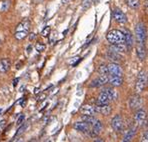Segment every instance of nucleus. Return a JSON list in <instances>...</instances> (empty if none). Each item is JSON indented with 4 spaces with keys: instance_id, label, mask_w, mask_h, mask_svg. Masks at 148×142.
Returning a JSON list of instances; mask_svg holds the SVG:
<instances>
[{
    "instance_id": "nucleus-1",
    "label": "nucleus",
    "mask_w": 148,
    "mask_h": 142,
    "mask_svg": "<svg viewBox=\"0 0 148 142\" xmlns=\"http://www.w3.org/2000/svg\"><path fill=\"white\" fill-rule=\"evenodd\" d=\"M106 38H107L108 42L111 43V44L125 43V36H124L123 31H121V30H110L106 35Z\"/></svg>"
},
{
    "instance_id": "nucleus-2",
    "label": "nucleus",
    "mask_w": 148,
    "mask_h": 142,
    "mask_svg": "<svg viewBox=\"0 0 148 142\" xmlns=\"http://www.w3.org/2000/svg\"><path fill=\"white\" fill-rule=\"evenodd\" d=\"M136 32V38L138 40V43L140 44H145L147 38V31H146V26L143 23H138L135 28Z\"/></svg>"
},
{
    "instance_id": "nucleus-3",
    "label": "nucleus",
    "mask_w": 148,
    "mask_h": 142,
    "mask_svg": "<svg viewBox=\"0 0 148 142\" xmlns=\"http://www.w3.org/2000/svg\"><path fill=\"white\" fill-rule=\"evenodd\" d=\"M147 86V73L146 71H140L137 76L135 89L137 92H142Z\"/></svg>"
},
{
    "instance_id": "nucleus-4",
    "label": "nucleus",
    "mask_w": 148,
    "mask_h": 142,
    "mask_svg": "<svg viewBox=\"0 0 148 142\" xmlns=\"http://www.w3.org/2000/svg\"><path fill=\"white\" fill-rule=\"evenodd\" d=\"M111 126L114 129V131L116 132H121L123 130V119L120 115H115L112 118V121H111Z\"/></svg>"
},
{
    "instance_id": "nucleus-5",
    "label": "nucleus",
    "mask_w": 148,
    "mask_h": 142,
    "mask_svg": "<svg viewBox=\"0 0 148 142\" xmlns=\"http://www.w3.org/2000/svg\"><path fill=\"white\" fill-rule=\"evenodd\" d=\"M129 106L133 110H137L142 106V98L138 94H134L129 99Z\"/></svg>"
},
{
    "instance_id": "nucleus-6",
    "label": "nucleus",
    "mask_w": 148,
    "mask_h": 142,
    "mask_svg": "<svg viewBox=\"0 0 148 142\" xmlns=\"http://www.w3.org/2000/svg\"><path fill=\"white\" fill-rule=\"evenodd\" d=\"M134 119L139 125H142L143 123H146V119H147V114L146 111L143 110V109L139 108L136 110L135 115H134Z\"/></svg>"
},
{
    "instance_id": "nucleus-7",
    "label": "nucleus",
    "mask_w": 148,
    "mask_h": 142,
    "mask_svg": "<svg viewBox=\"0 0 148 142\" xmlns=\"http://www.w3.org/2000/svg\"><path fill=\"white\" fill-rule=\"evenodd\" d=\"M113 18L115 21L120 24H125L127 22V17L120 9H114L113 10Z\"/></svg>"
},
{
    "instance_id": "nucleus-8",
    "label": "nucleus",
    "mask_w": 148,
    "mask_h": 142,
    "mask_svg": "<svg viewBox=\"0 0 148 142\" xmlns=\"http://www.w3.org/2000/svg\"><path fill=\"white\" fill-rule=\"evenodd\" d=\"M74 129L80 131V132H83V133H86V134H89L90 133V125L87 124L86 122L82 121V122H75L73 125Z\"/></svg>"
},
{
    "instance_id": "nucleus-9",
    "label": "nucleus",
    "mask_w": 148,
    "mask_h": 142,
    "mask_svg": "<svg viewBox=\"0 0 148 142\" xmlns=\"http://www.w3.org/2000/svg\"><path fill=\"white\" fill-rule=\"evenodd\" d=\"M107 68H108V73H109V74H112V75L122 76V74H123L122 69H121V67L119 66L117 63H115V62L110 63V64L107 66Z\"/></svg>"
},
{
    "instance_id": "nucleus-10",
    "label": "nucleus",
    "mask_w": 148,
    "mask_h": 142,
    "mask_svg": "<svg viewBox=\"0 0 148 142\" xmlns=\"http://www.w3.org/2000/svg\"><path fill=\"white\" fill-rule=\"evenodd\" d=\"M109 51L116 52V53H124L127 51V45L125 43H116L111 44L109 46Z\"/></svg>"
},
{
    "instance_id": "nucleus-11",
    "label": "nucleus",
    "mask_w": 148,
    "mask_h": 142,
    "mask_svg": "<svg viewBox=\"0 0 148 142\" xmlns=\"http://www.w3.org/2000/svg\"><path fill=\"white\" fill-rule=\"evenodd\" d=\"M108 83V75H100L98 78L94 79L91 82L90 86L91 87H100L103 86L104 84Z\"/></svg>"
},
{
    "instance_id": "nucleus-12",
    "label": "nucleus",
    "mask_w": 148,
    "mask_h": 142,
    "mask_svg": "<svg viewBox=\"0 0 148 142\" xmlns=\"http://www.w3.org/2000/svg\"><path fill=\"white\" fill-rule=\"evenodd\" d=\"M122 82H123L122 76L108 74V83H110L112 86H120L122 84Z\"/></svg>"
},
{
    "instance_id": "nucleus-13",
    "label": "nucleus",
    "mask_w": 148,
    "mask_h": 142,
    "mask_svg": "<svg viewBox=\"0 0 148 142\" xmlns=\"http://www.w3.org/2000/svg\"><path fill=\"white\" fill-rule=\"evenodd\" d=\"M80 113H82L83 115H94L96 114V110L94 106L85 104L80 108Z\"/></svg>"
},
{
    "instance_id": "nucleus-14",
    "label": "nucleus",
    "mask_w": 148,
    "mask_h": 142,
    "mask_svg": "<svg viewBox=\"0 0 148 142\" xmlns=\"http://www.w3.org/2000/svg\"><path fill=\"white\" fill-rule=\"evenodd\" d=\"M11 62L8 58H3L0 60V73H6L10 69Z\"/></svg>"
},
{
    "instance_id": "nucleus-15",
    "label": "nucleus",
    "mask_w": 148,
    "mask_h": 142,
    "mask_svg": "<svg viewBox=\"0 0 148 142\" xmlns=\"http://www.w3.org/2000/svg\"><path fill=\"white\" fill-rule=\"evenodd\" d=\"M95 107V110L96 113H101L103 115H108L111 112V107L109 104H104V105H96Z\"/></svg>"
},
{
    "instance_id": "nucleus-16",
    "label": "nucleus",
    "mask_w": 148,
    "mask_h": 142,
    "mask_svg": "<svg viewBox=\"0 0 148 142\" xmlns=\"http://www.w3.org/2000/svg\"><path fill=\"white\" fill-rule=\"evenodd\" d=\"M136 54H137V57L140 60H144L146 58V49H145L144 44L138 43L136 48Z\"/></svg>"
},
{
    "instance_id": "nucleus-17",
    "label": "nucleus",
    "mask_w": 148,
    "mask_h": 142,
    "mask_svg": "<svg viewBox=\"0 0 148 142\" xmlns=\"http://www.w3.org/2000/svg\"><path fill=\"white\" fill-rule=\"evenodd\" d=\"M109 103H110L109 97H108L105 92L102 91L96 100V105H104V104H109Z\"/></svg>"
},
{
    "instance_id": "nucleus-18",
    "label": "nucleus",
    "mask_w": 148,
    "mask_h": 142,
    "mask_svg": "<svg viewBox=\"0 0 148 142\" xmlns=\"http://www.w3.org/2000/svg\"><path fill=\"white\" fill-rule=\"evenodd\" d=\"M30 28V20L29 19H24L17 25L16 31H28Z\"/></svg>"
},
{
    "instance_id": "nucleus-19",
    "label": "nucleus",
    "mask_w": 148,
    "mask_h": 142,
    "mask_svg": "<svg viewBox=\"0 0 148 142\" xmlns=\"http://www.w3.org/2000/svg\"><path fill=\"white\" fill-rule=\"evenodd\" d=\"M135 133H136V127H131V128H129L127 132H126L125 136H124L123 141H124V142H127V141L129 142V141H131V140H132V138L134 137V135H135Z\"/></svg>"
},
{
    "instance_id": "nucleus-20",
    "label": "nucleus",
    "mask_w": 148,
    "mask_h": 142,
    "mask_svg": "<svg viewBox=\"0 0 148 142\" xmlns=\"http://www.w3.org/2000/svg\"><path fill=\"white\" fill-rule=\"evenodd\" d=\"M103 92H105L106 94H107V96L109 97V99H110V101L117 99V92H116V90H115V89L108 87V88H104Z\"/></svg>"
},
{
    "instance_id": "nucleus-21",
    "label": "nucleus",
    "mask_w": 148,
    "mask_h": 142,
    "mask_svg": "<svg viewBox=\"0 0 148 142\" xmlns=\"http://www.w3.org/2000/svg\"><path fill=\"white\" fill-rule=\"evenodd\" d=\"M107 58L113 62L117 63L121 61V56L119 53H116V52H112V51H108L107 52Z\"/></svg>"
},
{
    "instance_id": "nucleus-22",
    "label": "nucleus",
    "mask_w": 148,
    "mask_h": 142,
    "mask_svg": "<svg viewBox=\"0 0 148 142\" xmlns=\"http://www.w3.org/2000/svg\"><path fill=\"white\" fill-rule=\"evenodd\" d=\"M10 0H1L0 1V12H6L10 8Z\"/></svg>"
},
{
    "instance_id": "nucleus-23",
    "label": "nucleus",
    "mask_w": 148,
    "mask_h": 142,
    "mask_svg": "<svg viewBox=\"0 0 148 142\" xmlns=\"http://www.w3.org/2000/svg\"><path fill=\"white\" fill-rule=\"evenodd\" d=\"M82 121L86 122L87 124H89L90 126H92L93 124L97 121V119L95 118L93 115H83V116H82Z\"/></svg>"
},
{
    "instance_id": "nucleus-24",
    "label": "nucleus",
    "mask_w": 148,
    "mask_h": 142,
    "mask_svg": "<svg viewBox=\"0 0 148 142\" xmlns=\"http://www.w3.org/2000/svg\"><path fill=\"white\" fill-rule=\"evenodd\" d=\"M124 36H125V44L128 46H131L133 44V37H132L131 33L129 31H123Z\"/></svg>"
},
{
    "instance_id": "nucleus-25",
    "label": "nucleus",
    "mask_w": 148,
    "mask_h": 142,
    "mask_svg": "<svg viewBox=\"0 0 148 142\" xmlns=\"http://www.w3.org/2000/svg\"><path fill=\"white\" fill-rule=\"evenodd\" d=\"M127 5L132 9H138L140 7V1L139 0H126Z\"/></svg>"
},
{
    "instance_id": "nucleus-26",
    "label": "nucleus",
    "mask_w": 148,
    "mask_h": 142,
    "mask_svg": "<svg viewBox=\"0 0 148 142\" xmlns=\"http://www.w3.org/2000/svg\"><path fill=\"white\" fill-rule=\"evenodd\" d=\"M27 35H28V31H16L14 34L15 38L17 40H22V39L26 38Z\"/></svg>"
},
{
    "instance_id": "nucleus-27",
    "label": "nucleus",
    "mask_w": 148,
    "mask_h": 142,
    "mask_svg": "<svg viewBox=\"0 0 148 142\" xmlns=\"http://www.w3.org/2000/svg\"><path fill=\"white\" fill-rule=\"evenodd\" d=\"M99 73L100 75H108V68L105 64H101L99 66Z\"/></svg>"
},
{
    "instance_id": "nucleus-28",
    "label": "nucleus",
    "mask_w": 148,
    "mask_h": 142,
    "mask_svg": "<svg viewBox=\"0 0 148 142\" xmlns=\"http://www.w3.org/2000/svg\"><path fill=\"white\" fill-rule=\"evenodd\" d=\"M45 48H46V46H45V44H43V43H41V42L36 43V45H35L36 51H37V52H39V53H41V52L45 51Z\"/></svg>"
},
{
    "instance_id": "nucleus-29",
    "label": "nucleus",
    "mask_w": 148,
    "mask_h": 142,
    "mask_svg": "<svg viewBox=\"0 0 148 142\" xmlns=\"http://www.w3.org/2000/svg\"><path fill=\"white\" fill-rule=\"evenodd\" d=\"M50 33H51V27H50V26H46V27H44V29L41 31V36L47 37L50 35Z\"/></svg>"
},
{
    "instance_id": "nucleus-30",
    "label": "nucleus",
    "mask_w": 148,
    "mask_h": 142,
    "mask_svg": "<svg viewBox=\"0 0 148 142\" xmlns=\"http://www.w3.org/2000/svg\"><path fill=\"white\" fill-rule=\"evenodd\" d=\"M80 60H81V58H80L79 56H76V57L71 58V60L69 61V64L72 65V66H75V65H77L78 63L80 62Z\"/></svg>"
},
{
    "instance_id": "nucleus-31",
    "label": "nucleus",
    "mask_w": 148,
    "mask_h": 142,
    "mask_svg": "<svg viewBox=\"0 0 148 142\" xmlns=\"http://www.w3.org/2000/svg\"><path fill=\"white\" fill-rule=\"evenodd\" d=\"M26 128H27V125H26V124H25V125H24V124H22V125H21L20 127L18 128V130H17L16 134H15V137H16V136H19L20 134H22V133L26 130Z\"/></svg>"
},
{
    "instance_id": "nucleus-32",
    "label": "nucleus",
    "mask_w": 148,
    "mask_h": 142,
    "mask_svg": "<svg viewBox=\"0 0 148 142\" xmlns=\"http://www.w3.org/2000/svg\"><path fill=\"white\" fill-rule=\"evenodd\" d=\"M91 5V0H83L82 1V8L83 9H88Z\"/></svg>"
},
{
    "instance_id": "nucleus-33",
    "label": "nucleus",
    "mask_w": 148,
    "mask_h": 142,
    "mask_svg": "<svg viewBox=\"0 0 148 142\" xmlns=\"http://www.w3.org/2000/svg\"><path fill=\"white\" fill-rule=\"evenodd\" d=\"M24 120H25V116L23 114H21L20 116L18 117V119H17V122L16 123L18 124V125H21V124L23 123V122H24Z\"/></svg>"
},
{
    "instance_id": "nucleus-34",
    "label": "nucleus",
    "mask_w": 148,
    "mask_h": 142,
    "mask_svg": "<svg viewBox=\"0 0 148 142\" xmlns=\"http://www.w3.org/2000/svg\"><path fill=\"white\" fill-rule=\"evenodd\" d=\"M147 140H148V132H147V131H145V132L142 134V138H141V141H145V142H146Z\"/></svg>"
},
{
    "instance_id": "nucleus-35",
    "label": "nucleus",
    "mask_w": 148,
    "mask_h": 142,
    "mask_svg": "<svg viewBox=\"0 0 148 142\" xmlns=\"http://www.w3.org/2000/svg\"><path fill=\"white\" fill-rule=\"evenodd\" d=\"M6 125V121L5 120H2L1 122H0V130H2L4 128V126Z\"/></svg>"
},
{
    "instance_id": "nucleus-36",
    "label": "nucleus",
    "mask_w": 148,
    "mask_h": 142,
    "mask_svg": "<svg viewBox=\"0 0 148 142\" xmlns=\"http://www.w3.org/2000/svg\"><path fill=\"white\" fill-rule=\"evenodd\" d=\"M28 35H29V40L30 41L34 40V39H35V37H36L35 33H30V34H28Z\"/></svg>"
},
{
    "instance_id": "nucleus-37",
    "label": "nucleus",
    "mask_w": 148,
    "mask_h": 142,
    "mask_svg": "<svg viewBox=\"0 0 148 142\" xmlns=\"http://www.w3.org/2000/svg\"><path fill=\"white\" fill-rule=\"evenodd\" d=\"M68 1V0H62V3L63 4H66V2Z\"/></svg>"
},
{
    "instance_id": "nucleus-38",
    "label": "nucleus",
    "mask_w": 148,
    "mask_h": 142,
    "mask_svg": "<svg viewBox=\"0 0 148 142\" xmlns=\"http://www.w3.org/2000/svg\"><path fill=\"white\" fill-rule=\"evenodd\" d=\"M18 80H19V79H16V80H14V85H16V84H17V82H18Z\"/></svg>"
},
{
    "instance_id": "nucleus-39",
    "label": "nucleus",
    "mask_w": 148,
    "mask_h": 142,
    "mask_svg": "<svg viewBox=\"0 0 148 142\" xmlns=\"http://www.w3.org/2000/svg\"><path fill=\"white\" fill-rule=\"evenodd\" d=\"M95 141H103L102 139H100V138H97V139H95Z\"/></svg>"
},
{
    "instance_id": "nucleus-40",
    "label": "nucleus",
    "mask_w": 148,
    "mask_h": 142,
    "mask_svg": "<svg viewBox=\"0 0 148 142\" xmlns=\"http://www.w3.org/2000/svg\"><path fill=\"white\" fill-rule=\"evenodd\" d=\"M145 6H146V10H147V0H145Z\"/></svg>"
},
{
    "instance_id": "nucleus-41",
    "label": "nucleus",
    "mask_w": 148,
    "mask_h": 142,
    "mask_svg": "<svg viewBox=\"0 0 148 142\" xmlns=\"http://www.w3.org/2000/svg\"><path fill=\"white\" fill-rule=\"evenodd\" d=\"M1 111H2V108H1V107H0V112H1Z\"/></svg>"
}]
</instances>
